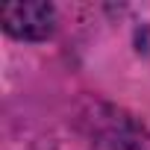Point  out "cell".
I'll use <instances>...</instances> for the list:
<instances>
[{
    "instance_id": "cell-1",
    "label": "cell",
    "mask_w": 150,
    "mask_h": 150,
    "mask_svg": "<svg viewBox=\"0 0 150 150\" xmlns=\"http://www.w3.org/2000/svg\"><path fill=\"white\" fill-rule=\"evenodd\" d=\"M0 21H3V30L9 35L38 41L53 33L56 12L50 3H6L0 6Z\"/></svg>"
},
{
    "instance_id": "cell-2",
    "label": "cell",
    "mask_w": 150,
    "mask_h": 150,
    "mask_svg": "<svg viewBox=\"0 0 150 150\" xmlns=\"http://www.w3.org/2000/svg\"><path fill=\"white\" fill-rule=\"evenodd\" d=\"M94 150H144V147L129 135H106L94 144Z\"/></svg>"
}]
</instances>
